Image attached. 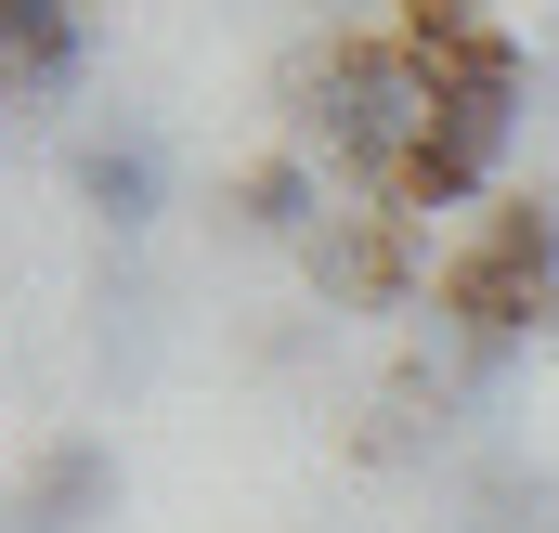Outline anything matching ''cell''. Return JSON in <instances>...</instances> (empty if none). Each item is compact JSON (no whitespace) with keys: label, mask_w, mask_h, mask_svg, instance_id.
I'll list each match as a JSON object with an SVG mask.
<instances>
[{"label":"cell","mask_w":559,"mask_h":533,"mask_svg":"<svg viewBox=\"0 0 559 533\" xmlns=\"http://www.w3.org/2000/svg\"><path fill=\"white\" fill-rule=\"evenodd\" d=\"M299 131H312L325 169H352L365 196L404 209L429 131H442V92H429V66L404 52V26H352V39H325L299 66Z\"/></svg>","instance_id":"obj_1"},{"label":"cell","mask_w":559,"mask_h":533,"mask_svg":"<svg viewBox=\"0 0 559 533\" xmlns=\"http://www.w3.org/2000/svg\"><path fill=\"white\" fill-rule=\"evenodd\" d=\"M547 299H559V209H547V196H508V209H495V222L455 248V273H442V312H455V325L481 339V365H495V352H508V339H521Z\"/></svg>","instance_id":"obj_2"},{"label":"cell","mask_w":559,"mask_h":533,"mask_svg":"<svg viewBox=\"0 0 559 533\" xmlns=\"http://www.w3.org/2000/svg\"><path fill=\"white\" fill-rule=\"evenodd\" d=\"M391 26H404V52L429 66V92H521V39L481 0H404Z\"/></svg>","instance_id":"obj_3"},{"label":"cell","mask_w":559,"mask_h":533,"mask_svg":"<svg viewBox=\"0 0 559 533\" xmlns=\"http://www.w3.org/2000/svg\"><path fill=\"white\" fill-rule=\"evenodd\" d=\"M508 118H521V92H442V131H429L404 209H468L495 182V156H508Z\"/></svg>","instance_id":"obj_4"},{"label":"cell","mask_w":559,"mask_h":533,"mask_svg":"<svg viewBox=\"0 0 559 533\" xmlns=\"http://www.w3.org/2000/svg\"><path fill=\"white\" fill-rule=\"evenodd\" d=\"M92 0H0V92H79Z\"/></svg>","instance_id":"obj_5"},{"label":"cell","mask_w":559,"mask_h":533,"mask_svg":"<svg viewBox=\"0 0 559 533\" xmlns=\"http://www.w3.org/2000/svg\"><path fill=\"white\" fill-rule=\"evenodd\" d=\"M79 196H92V222L143 235L156 196H169V169H156V143H143V131H118V143H79Z\"/></svg>","instance_id":"obj_6"},{"label":"cell","mask_w":559,"mask_h":533,"mask_svg":"<svg viewBox=\"0 0 559 533\" xmlns=\"http://www.w3.org/2000/svg\"><path fill=\"white\" fill-rule=\"evenodd\" d=\"M105 442H66V455H39V482H26V533H79L92 508H105Z\"/></svg>","instance_id":"obj_7"},{"label":"cell","mask_w":559,"mask_h":533,"mask_svg":"<svg viewBox=\"0 0 559 533\" xmlns=\"http://www.w3.org/2000/svg\"><path fill=\"white\" fill-rule=\"evenodd\" d=\"M248 222L261 235H312V156H261L248 169Z\"/></svg>","instance_id":"obj_8"}]
</instances>
